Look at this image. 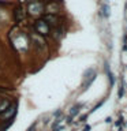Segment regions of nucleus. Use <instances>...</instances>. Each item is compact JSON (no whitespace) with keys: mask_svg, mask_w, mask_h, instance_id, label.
I'll use <instances>...</instances> for the list:
<instances>
[{"mask_svg":"<svg viewBox=\"0 0 127 131\" xmlns=\"http://www.w3.org/2000/svg\"><path fill=\"white\" fill-rule=\"evenodd\" d=\"M10 41L13 47L19 53H26L30 49V37L29 34L19 29H13V33L10 31Z\"/></svg>","mask_w":127,"mask_h":131,"instance_id":"nucleus-1","label":"nucleus"},{"mask_svg":"<svg viewBox=\"0 0 127 131\" xmlns=\"http://www.w3.org/2000/svg\"><path fill=\"white\" fill-rule=\"evenodd\" d=\"M29 37H30V45H32V48H33L34 51L37 52L38 55H47L48 45H47V42H45V40H44V37H41L36 31L34 33L32 31L29 34Z\"/></svg>","mask_w":127,"mask_h":131,"instance_id":"nucleus-2","label":"nucleus"},{"mask_svg":"<svg viewBox=\"0 0 127 131\" xmlns=\"http://www.w3.org/2000/svg\"><path fill=\"white\" fill-rule=\"evenodd\" d=\"M33 29H34V31H36V33L40 34V36H41V37H44V38L51 36V26L48 25V23L44 21L41 17L37 18V19L34 21Z\"/></svg>","mask_w":127,"mask_h":131,"instance_id":"nucleus-3","label":"nucleus"},{"mask_svg":"<svg viewBox=\"0 0 127 131\" xmlns=\"http://www.w3.org/2000/svg\"><path fill=\"white\" fill-rule=\"evenodd\" d=\"M44 8H45V4L42 1H38V0H33V1H29L27 4V11L26 12L29 14L30 17L37 18L41 17L44 14Z\"/></svg>","mask_w":127,"mask_h":131,"instance_id":"nucleus-4","label":"nucleus"},{"mask_svg":"<svg viewBox=\"0 0 127 131\" xmlns=\"http://www.w3.org/2000/svg\"><path fill=\"white\" fill-rule=\"evenodd\" d=\"M62 12V3L59 0H51L45 4L44 14H53V15H59Z\"/></svg>","mask_w":127,"mask_h":131,"instance_id":"nucleus-5","label":"nucleus"},{"mask_svg":"<svg viewBox=\"0 0 127 131\" xmlns=\"http://www.w3.org/2000/svg\"><path fill=\"white\" fill-rule=\"evenodd\" d=\"M13 18H14V22L18 23V25L25 21L26 11H25V8H23V6H22V4H18L17 7H14V10H13Z\"/></svg>","mask_w":127,"mask_h":131,"instance_id":"nucleus-6","label":"nucleus"},{"mask_svg":"<svg viewBox=\"0 0 127 131\" xmlns=\"http://www.w3.org/2000/svg\"><path fill=\"white\" fill-rule=\"evenodd\" d=\"M96 76H97V72L94 71L93 68H89L88 71L85 72L83 82H82V90H86V89H88L90 85H92V82L96 79Z\"/></svg>","mask_w":127,"mask_h":131,"instance_id":"nucleus-7","label":"nucleus"},{"mask_svg":"<svg viewBox=\"0 0 127 131\" xmlns=\"http://www.w3.org/2000/svg\"><path fill=\"white\" fill-rule=\"evenodd\" d=\"M51 36L55 41H60L62 38L66 36V27H64V23L56 26V27H52L51 29Z\"/></svg>","mask_w":127,"mask_h":131,"instance_id":"nucleus-8","label":"nucleus"},{"mask_svg":"<svg viewBox=\"0 0 127 131\" xmlns=\"http://www.w3.org/2000/svg\"><path fill=\"white\" fill-rule=\"evenodd\" d=\"M13 104V101L10 100V98H1L0 97V115H3L7 111V108H8L10 105Z\"/></svg>","mask_w":127,"mask_h":131,"instance_id":"nucleus-9","label":"nucleus"},{"mask_svg":"<svg viewBox=\"0 0 127 131\" xmlns=\"http://www.w3.org/2000/svg\"><path fill=\"white\" fill-rule=\"evenodd\" d=\"M83 106V104H75V105L72 106L71 109H70V113H68V116H71V118H74V116H76V115L79 113V108H82Z\"/></svg>","mask_w":127,"mask_h":131,"instance_id":"nucleus-10","label":"nucleus"},{"mask_svg":"<svg viewBox=\"0 0 127 131\" xmlns=\"http://www.w3.org/2000/svg\"><path fill=\"white\" fill-rule=\"evenodd\" d=\"M102 15H104V18H108L109 17V6H108V3H104V4H102Z\"/></svg>","mask_w":127,"mask_h":131,"instance_id":"nucleus-11","label":"nucleus"},{"mask_svg":"<svg viewBox=\"0 0 127 131\" xmlns=\"http://www.w3.org/2000/svg\"><path fill=\"white\" fill-rule=\"evenodd\" d=\"M123 94H124V85L122 83V86L119 87V92H118V97H119V98H122V97H123Z\"/></svg>","mask_w":127,"mask_h":131,"instance_id":"nucleus-12","label":"nucleus"},{"mask_svg":"<svg viewBox=\"0 0 127 131\" xmlns=\"http://www.w3.org/2000/svg\"><path fill=\"white\" fill-rule=\"evenodd\" d=\"M60 115H62V111H56V112H53V118L57 119V118L60 116Z\"/></svg>","mask_w":127,"mask_h":131,"instance_id":"nucleus-13","label":"nucleus"},{"mask_svg":"<svg viewBox=\"0 0 127 131\" xmlns=\"http://www.w3.org/2000/svg\"><path fill=\"white\" fill-rule=\"evenodd\" d=\"M86 119H88V113L82 115V116H81V118H79V122H82V123H83L85 120H86Z\"/></svg>","mask_w":127,"mask_h":131,"instance_id":"nucleus-14","label":"nucleus"},{"mask_svg":"<svg viewBox=\"0 0 127 131\" xmlns=\"http://www.w3.org/2000/svg\"><path fill=\"white\" fill-rule=\"evenodd\" d=\"M102 102H104V100H102L101 102H98L97 105H96V106H94V108H93V109H92V112H94V111H96V109H98V108H100V106L102 105Z\"/></svg>","mask_w":127,"mask_h":131,"instance_id":"nucleus-15","label":"nucleus"},{"mask_svg":"<svg viewBox=\"0 0 127 131\" xmlns=\"http://www.w3.org/2000/svg\"><path fill=\"white\" fill-rule=\"evenodd\" d=\"M122 123H123V118H122V116H120V118H119V120H118V122H116V123H115V124H116V126H120V124H122Z\"/></svg>","mask_w":127,"mask_h":131,"instance_id":"nucleus-16","label":"nucleus"},{"mask_svg":"<svg viewBox=\"0 0 127 131\" xmlns=\"http://www.w3.org/2000/svg\"><path fill=\"white\" fill-rule=\"evenodd\" d=\"M63 128H64L63 126H57V127H55V128H53V130H52V131H62V130H63Z\"/></svg>","mask_w":127,"mask_h":131,"instance_id":"nucleus-17","label":"nucleus"},{"mask_svg":"<svg viewBox=\"0 0 127 131\" xmlns=\"http://www.w3.org/2000/svg\"><path fill=\"white\" fill-rule=\"evenodd\" d=\"M66 120H67V124H71V123H72V118H71V116H67Z\"/></svg>","mask_w":127,"mask_h":131,"instance_id":"nucleus-18","label":"nucleus"},{"mask_svg":"<svg viewBox=\"0 0 127 131\" xmlns=\"http://www.w3.org/2000/svg\"><path fill=\"white\" fill-rule=\"evenodd\" d=\"M90 128H92V127L88 124V126H85V127H83V130H82V131H90Z\"/></svg>","mask_w":127,"mask_h":131,"instance_id":"nucleus-19","label":"nucleus"},{"mask_svg":"<svg viewBox=\"0 0 127 131\" xmlns=\"http://www.w3.org/2000/svg\"><path fill=\"white\" fill-rule=\"evenodd\" d=\"M34 128H36V124H33V126L30 127V128H29V130H27V131H34Z\"/></svg>","mask_w":127,"mask_h":131,"instance_id":"nucleus-20","label":"nucleus"},{"mask_svg":"<svg viewBox=\"0 0 127 131\" xmlns=\"http://www.w3.org/2000/svg\"><path fill=\"white\" fill-rule=\"evenodd\" d=\"M105 122H107V123H111V122H112V119H111V118H107Z\"/></svg>","mask_w":127,"mask_h":131,"instance_id":"nucleus-21","label":"nucleus"}]
</instances>
